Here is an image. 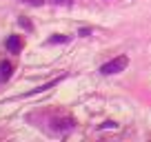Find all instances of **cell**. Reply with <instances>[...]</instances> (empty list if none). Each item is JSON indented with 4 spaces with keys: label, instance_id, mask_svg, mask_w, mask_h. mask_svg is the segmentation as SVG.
I'll use <instances>...</instances> for the list:
<instances>
[{
    "label": "cell",
    "instance_id": "obj_1",
    "mask_svg": "<svg viewBox=\"0 0 151 142\" xmlns=\"http://www.w3.org/2000/svg\"><path fill=\"white\" fill-rule=\"evenodd\" d=\"M127 65H129V58H127V56H118L116 60L102 65V67H100V71H102L104 76H111V73H120V71H122Z\"/></svg>",
    "mask_w": 151,
    "mask_h": 142
},
{
    "label": "cell",
    "instance_id": "obj_2",
    "mask_svg": "<svg viewBox=\"0 0 151 142\" xmlns=\"http://www.w3.org/2000/svg\"><path fill=\"white\" fill-rule=\"evenodd\" d=\"M7 49H9L11 53H20V49H22L20 36H9V38H7Z\"/></svg>",
    "mask_w": 151,
    "mask_h": 142
},
{
    "label": "cell",
    "instance_id": "obj_3",
    "mask_svg": "<svg viewBox=\"0 0 151 142\" xmlns=\"http://www.w3.org/2000/svg\"><path fill=\"white\" fill-rule=\"evenodd\" d=\"M11 69H14V67L9 65V62H0V78H2V80H9L11 78Z\"/></svg>",
    "mask_w": 151,
    "mask_h": 142
},
{
    "label": "cell",
    "instance_id": "obj_4",
    "mask_svg": "<svg viewBox=\"0 0 151 142\" xmlns=\"http://www.w3.org/2000/svg\"><path fill=\"white\" fill-rule=\"evenodd\" d=\"M51 42H67V36H53Z\"/></svg>",
    "mask_w": 151,
    "mask_h": 142
},
{
    "label": "cell",
    "instance_id": "obj_5",
    "mask_svg": "<svg viewBox=\"0 0 151 142\" xmlns=\"http://www.w3.org/2000/svg\"><path fill=\"white\" fill-rule=\"evenodd\" d=\"M18 22H20V27H27V29H31V24H29V20H24V18H20V20H18Z\"/></svg>",
    "mask_w": 151,
    "mask_h": 142
},
{
    "label": "cell",
    "instance_id": "obj_6",
    "mask_svg": "<svg viewBox=\"0 0 151 142\" xmlns=\"http://www.w3.org/2000/svg\"><path fill=\"white\" fill-rule=\"evenodd\" d=\"M53 5H71V0H51Z\"/></svg>",
    "mask_w": 151,
    "mask_h": 142
},
{
    "label": "cell",
    "instance_id": "obj_7",
    "mask_svg": "<svg viewBox=\"0 0 151 142\" xmlns=\"http://www.w3.org/2000/svg\"><path fill=\"white\" fill-rule=\"evenodd\" d=\"M27 2H31V5H40L42 0H27Z\"/></svg>",
    "mask_w": 151,
    "mask_h": 142
}]
</instances>
